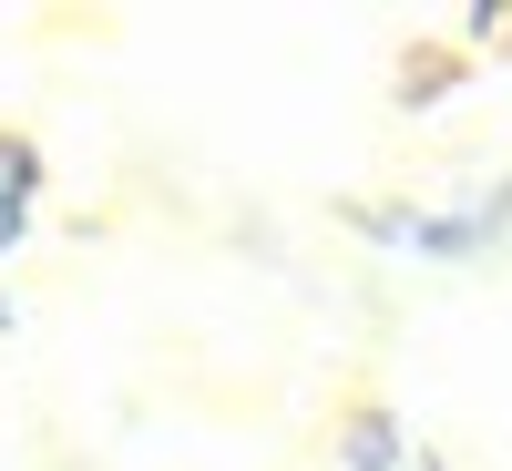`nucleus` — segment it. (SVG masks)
<instances>
[{
  "mask_svg": "<svg viewBox=\"0 0 512 471\" xmlns=\"http://www.w3.org/2000/svg\"><path fill=\"white\" fill-rule=\"evenodd\" d=\"M338 226L369 236V246H390V256H431V267H472V256H492V236H482L472 205H400V195H359V205H338Z\"/></svg>",
  "mask_w": 512,
  "mask_h": 471,
  "instance_id": "1",
  "label": "nucleus"
},
{
  "mask_svg": "<svg viewBox=\"0 0 512 471\" xmlns=\"http://www.w3.org/2000/svg\"><path fill=\"white\" fill-rule=\"evenodd\" d=\"M338 471H451V461L390 400H359V410H338Z\"/></svg>",
  "mask_w": 512,
  "mask_h": 471,
  "instance_id": "2",
  "label": "nucleus"
},
{
  "mask_svg": "<svg viewBox=\"0 0 512 471\" xmlns=\"http://www.w3.org/2000/svg\"><path fill=\"white\" fill-rule=\"evenodd\" d=\"M41 185H52V164H41V144L21 134V123H0V267L31 246V205Z\"/></svg>",
  "mask_w": 512,
  "mask_h": 471,
  "instance_id": "3",
  "label": "nucleus"
},
{
  "mask_svg": "<svg viewBox=\"0 0 512 471\" xmlns=\"http://www.w3.org/2000/svg\"><path fill=\"white\" fill-rule=\"evenodd\" d=\"M451 93H461V52H400V72H390V103L400 113H431Z\"/></svg>",
  "mask_w": 512,
  "mask_h": 471,
  "instance_id": "4",
  "label": "nucleus"
},
{
  "mask_svg": "<svg viewBox=\"0 0 512 471\" xmlns=\"http://www.w3.org/2000/svg\"><path fill=\"white\" fill-rule=\"evenodd\" d=\"M472 216H482V236H492V256H502V246H512V164L472 195Z\"/></svg>",
  "mask_w": 512,
  "mask_h": 471,
  "instance_id": "5",
  "label": "nucleus"
},
{
  "mask_svg": "<svg viewBox=\"0 0 512 471\" xmlns=\"http://www.w3.org/2000/svg\"><path fill=\"white\" fill-rule=\"evenodd\" d=\"M0 338H11V297H0Z\"/></svg>",
  "mask_w": 512,
  "mask_h": 471,
  "instance_id": "6",
  "label": "nucleus"
}]
</instances>
